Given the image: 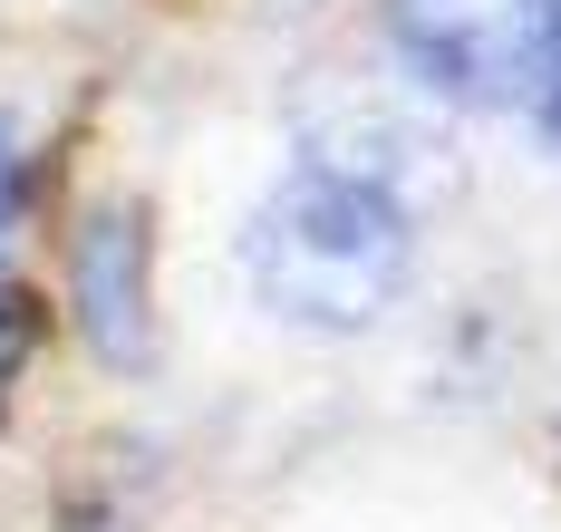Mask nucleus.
Returning <instances> with one entry per match:
<instances>
[{"instance_id": "obj_5", "label": "nucleus", "mask_w": 561, "mask_h": 532, "mask_svg": "<svg viewBox=\"0 0 561 532\" xmlns=\"http://www.w3.org/2000/svg\"><path fill=\"white\" fill-rule=\"evenodd\" d=\"M10 204H20V155H10V136H0V223H10Z\"/></svg>"}, {"instance_id": "obj_6", "label": "nucleus", "mask_w": 561, "mask_h": 532, "mask_svg": "<svg viewBox=\"0 0 561 532\" xmlns=\"http://www.w3.org/2000/svg\"><path fill=\"white\" fill-rule=\"evenodd\" d=\"M542 126L561 136V68H552V97H542Z\"/></svg>"}, {"instance_id": "obj_7", "label": "nucleus", "mask_w": 561, "mask_h": 532, "mask_svg": "<svg viewBox=\"0 0 561 532\" xmlns=\"http://www.w3.org/2000/svg\"><path fill=\"white\" fill-rule=\"evenodd\" d=\"M0 291H10V281H0Z\"/></svg>"}, {"instance_id": "obj_4", "label": "nucleus", "mask_w": 561, "mask_h": 532, "mask_svg": "<svg viewBox=\"0 0 561 532\" xmlns=\"http://www.w3.org/2000/svg\"><path fill=\"white\" fill-rule=\"evenodd\" d=\"M39 339H49V310H39V291L10 281V291H0V378H20V358L39 349Z\"/></svg>"}, {"instance_id": "obj_3", "label": "nucleus", "mask_w": 561, "mask_h": 532, "mask_svg": "<svg viewBox=\"0 0 561 532\" xmlns=\"http://www.w3.org/2000/svg\"><path fill=\"white\" fill-rule=\"evenodd\" d=\"M78 329L107 368H146L156 358V291H146V213L136 204H98L78 223Z\"/></svg>"}, {"instance_id": "obj_1", "label": "nucleus", "mask_w": 561, "mask_h": 532, "mask_svg": "<svg viewBox=\"0 0 561 532\" xmlns=\"http://www.w3.org/2000/svg\"><path fill=\"white\" fill-rule=\"evenodd\" d=\"M242 262H252V291L272 300L280 320L348 339V329L397 310L407 271H416V213H407L397 184L300 155L262 194V213L242 233Z\"/></svg>"}, {"instance_id": "obj_2", "label": "nucleus", "mask_w": 561, "mask_h": 532, "mask_svg": "<svg viewBox=\"0 0 561 532\" xmlns=\"http://www.w3.org/2000/svg\"><path fill=\"white\" fill-rule=\"evenodd\" d=\"M388 49L455 107H542L561 68V0H388Z\"/></svg>"}]
</instances>
